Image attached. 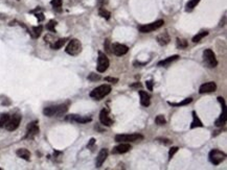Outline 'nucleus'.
<instances>
[{
    "mask_svg": "<svg viewBox=\"0 0 227 170\" xmlns=\"http://www.w3.org/2000/svg\"><path fill=\"white\" fill-rule=\"evenodd\" d=\"M100 121L103 125L105 126H111L113 124V120L109 117V114H108L107 110H101L100 113Z\"/></svg>",
    "mask_w": 227,
    "mask_h": 170,
    "instance_id": "15",
    "label": "nucleus"
},
{
    "mask_svg": "<svg viewBox=\"0 0 227 170\" xmlns=\"http://www.w3.org/2000/svg\"><path fill=\"white\" fill-rule=\"evenodd\" d=\"M98 14H100V16H101V18L106 19V20H109V19H110L111 14H110V12H108L106 8H100V11H98Z\"/></svg>",
    "mask_w": 227,
    "mask_h": 170,
    "instance_id": "26",
    "label": "nucleus"
},
{
    "mask_svg": "<svg viewBox=\"0 0 227 170\" xmlns=\"http://www.w3.org/2000/svg\"><path fill=\"white\" fill-rule=\"evenodd\" d=\"M66 53H68L69 55H77L82 52V44L81 42L77 39H72L69 41V43L66 46Z\"/></svg>",
    "mask_w": 227,
    "mask_h": 170,
    "instance_id": "3",
    "label": "nucleus"
},
{
    "mask_svg": "<svg viewBox=\"0 0 227 170\" xmlns=\"http://www.w3.org/2000/svg\"><path fill=\"white\" fill-rule=\"evenodd\" d=\"M66 119L77 122V123H88V122H90L92 120L90 117L80 116V115H69V116L66 117Z\"/></svg>",
    "mask_w": 227,
    "mask_h": 170,
    "instance_id": "17",
    "label": "nucleus"
},
{
    "mask_svg": "<svg viewBox=\"0 0 227 170\" xmlns=\"http://www.w3.org/2000/svg\"><path fill=\"white\" fill-rule=\"evenodd\" d=\"M217 90V85L214 82H208L205 84L201 85L199 88V93L200 94H205V93H212Z\"/></svg>",
    "mask_w": 227,
    "mask_h": 170,
    "instance_id": "13",
    "label": "nucleus"
},
{
    "mask_svg": "<svg viewBox=\"0 0 227 170\" xmlns=\"http://www.w3.org/2000/svg\"><path fill=\"white\" fill-rule=\"evenodd\" d=\"M199 2H200V0H191V1H188L187 3H186V11L196 8V5H197Z\"/></svg>",
    "mask_w": 227,
    "mask_h": 170,
    "instance_id": "32",
    "label": "nucleus"
},
{
    "mask_svg": "<svg viewBox=\"0 0 227 170\" xmlns=\"http://www.w3.org/2000/svg\"><path fill=\"white\" fill-rule=\"evenodd\" d=\"M104 47H105V49H106V51H107V52L111 53V45H110L109 39H107L105 41V43H104Z\"/></svg>",
    "mask_w": 227,
    "mask_h": 170,
    "instance_id": "36",
    "label": "nucleus"
},
{
    "mask_svg": "<svg viewBox=\"0 0 227 170\" xmlns=\"http://www.w3.org/2000/svg\"><path fill=\"white\" fill-rule=\"evenodd\" d=\"M88 79L91 82H96V81H98V79H101V76L98 74H95V73H91V74H89Z\"/></svg>",
    "mask_w": 227,
    "mask_h": 170,
    "instance_id": "34",
    "label": "nucleus"
},
{
    "mask_svg": "<svg viewBox=\"0 0 227 170\" xmlns=\"http://www.w3.org/2000/svg\"><path fill=\"white\" fill-rule=\"evenodd\" d=\"M153 82L152 81H146V88L149 89V91H153Z\"/></svg>",
    "mask_w": 227,
    "mask_h": 170,
    "instance_id": "39",
    "label": "nucleus"
},
{
    "mask_svg": "<svg viewBox=\"0 0 227 170\" xmlns=\"http://www.w3.org/2000/svg\"><path fill=\"white\" fill-rule=\"evenodd\" d=\"M170 41H171V38H170L167 32H162V34H160L159 36L157 37L158 44L161 45V46H165V45H167L170 43Z\"/></svg>",
    "mask_w": 227,
    "mask_h": 170,
    "instance_id": "18",
    "label": "nucleus"
},
{
    "mask_svg": "<svg viewBox=\"0 0 227 170\" xmlns=\"http://www.w3.org/2000/svg\"><path fill=\"white\" fill-rule=\"evenodd\" d=\"M132 88H141V84H139V82H135V84L131 85Z\"/></svg>",
    "mask_w": 227,
    "mask_h": 170,
    "instance_id": "42",
    "label": "nucleus"
},
{
    "mask_svg": "<svg viewBox=\"0 0 227 170\" xmlns=\"http://www.w3.org/2000/svg\"><path fill=\"white\" fill-rule=\"evenodd\" d=\"M94 143H95V139H94V138H92L91 140H90V142L88 143V145H87V147H91V146L93 145Z\"/></svg>",
    "mask_w": 227,
    "mask_h": 170,
    "instance_id": "43",
    "label": "nucleus"
},
{
    "mask_svg": "<svg viewBox=\"0 0 227 170\" xmlns=\"http://www.w3.org/2000/svg\"><path fill=\"white\" fill-rule=\"evenodd\" d=\"M143 139V135L139 134H131V135H116L115 136V141L116 142H136V141H140Z\"/></svg>",
    "mask_w": 227,
    "mask_h": 170,
    "instance_id": "4",
    "label": "nucleus"
},
{
    "mask_svg": "<svg viewBox=\"0 0 227 170\" xmlns=\"http://www.w3.org/2000/svg\"><path fill=\"white\" fill-rule=\"evenodd\" d=\"M191 115H193V121H191V128H195V127H202L203 126L202 122H201V120L199 119V117L197 116V114H196L195 111H193Z\"/></svg>",
    "mask_w": 227,
    "mask_h": 170,
    "instance_id": "21",
    "label": "nucleus"
},
{
    "mask_svg": "<svg viewBox=\"0 0 227 170\" xmlns=\"http://www.w3.org/2000/svg\"><path fill=\"white\" fill-rule=\"evenodd\" d=\"M20 122H21V115L20 114H14V115H12V116H9V121L6 122V124L4 127H5L9 132H14L19 127Z\"/></svg>",
    "mask_w": 227,
    "mask_h": 170,
    "instance_id": "7",
    "label": "nucleus"
},
{
    "mask_svg": "<svg viewBox=\"0 0 227 170\" xmlns=\"http://www.w3.org/2000/svg\"><path fill=\"white\" fill-rule=\"evenodd\" d=\"M208 158L212 164L219 165L226 159V155H225V152H221V150H219V149H212V152H209Z\"/></svg>",
    "mask_w": 227,
    "mask_h": 170,
    "instance_id": "5",
    "label": "nucleus"
},
{
    "mask_svg": "<svg viewBox=\"0 0 227 170\" xmlns=\"http://www.w3.org/2000/svg\"><path fill=\"white\" fill-rule=\"evenodd\" d=\"M68 111V105L64 103L60 105H51L47 107L43 110V114L47 117H59L62 116Z\"/></svg>",
    "mask_w": 227,
    "mask_h": 170,
    "instance_id": "1",
    "label": "nucleus"
},
{
    "mask_svg": "<svg viewBox=\"0 0 227 170\" xmlns=\"http://www.w3.org/2000/svg\"><path fill=\"white\" fill-rule=\"evenodd\" d=\"M50 4L53 6V8L60 9V8L62 6V0H53V1L50 2Z\"/></svg>",
    "mask_w": 227,
    "mask_h": 170,
    "instance_id": "33",
    "label": "nucleus"
},
{
    "mask_svg": "<svg viewBox=\"0 0 227 170\" xmlns=\"http://www.w3.org/2000/svg\"><path fill=\"white\" fill-rule=\"evenodd\" d=\"M109 65H110L109 58H107V55H106L105 53L100 51V52H98V67H96L98 71L100 73L105 72L106 70L109 68Z\"/></svg>",
    "mask_w": 227,
    "mask_h": 170,
    "instance_id": "8",
    "label": "nucleus"
},
{
    "mask_svg": "<svg viewBox=\"0 0 227 170\" xmlns=\"http://www.w3.org/2000/svg\"><path fill=\"white\" fill-rule=\"evenodd\" d=\"M139 95H140V103L143 107H149L151 103L150 95L145 91H139Z\"/></svg>",
    "mask_w": 227,
    "mask_h": 170,
    "instance_id": "19",
    "label": "nucleus"
},
{
    "mask_svg": "<svg viewBox=\"0 0 227 170\" xmlns=\"http://www.w3.org/2000/svg\"><path fill=\"white\" fill-rule=\"evenodd\" d=\"M98 4H100L101 6H103V5H105V4L107 3L108 0H98Z\"/></svg>",
    "mask_w": 227,
    "mask_h": 170,
    "instance_id": "41",
    "label": "nucleus"
},
{
    "mask_svg": "<svg viewBox=\"0 0 227 170\" xmlns=\"http://www.w3.org/2000/svg\"><path fill=\"white\" fill-rule=\"evenodd\" d=\"M111 92V86L109 85H101L98 88L93 89L90 93V97L96 99V100H101L105 96H107Z\"/></svg>",
    "mask_w": 227,
    "mask_h": 170,
    "instance_id": "2",
    "label": "nucleus"
},
{
    "mask_svg": "<svg viewBox=\"0 0 227 170\" xmlns=\"http://www.w3.org/2000/svg\"><path fill=\"white\" fill-rule=\"evenodd\" d=\"M42 30H43V27L41 26V25H39V26L37 27H34L33 28V37L34 38H39L40 35H41Z\"/></svg>",
    "mask_w": 227,
    "mask_h": 170,
    "instance_id": "30",
    "label": "nucleus"
},
{
    "mask_svg": "<svg viewBox=\"0 0 227 170\" xmlns=\"http://www.w3.org/2000/svg\"><path fill=\"white\" fill-rule=\"evenodd\" d=\"M179 58V55H172V56H170V58H165V60H163V61H160V62H158V66H160V67H167V65H170L171 63H173L174 61H176V60H178Z\"/></svg>",
    "mask_w": 227,
    "mask_h": 170,
    "instance_id": "22",
    "label": "nucleus"
},
{
    "mask_svg": "<svg viewBox=\"0 0 227 170\" xmlns=\"http://www.w3.org/2000/svg\"><path fill=\"white\" fill-rule=\"evenodd\" d=\"M207 35H208V32H201L197 34L195 37L193 38V42H194V43H198V42H200L203 38L206 37Z\"/></svg>",
    "mask_w": 227,
    "mask_h": 170,
    "instance_id": "25",
    "label": "nucleus"
},
{
    "mask_svg": "<svg viewBox=\"0 0 227 170\" xmlns=\"http://www.w3.org/2000/svg\"><path fill=\"white\" fill-rule=\"evenodd\" d=\"M157 141H159L160 143H163L165 145H170V144L172 143L171 140H169V139H162V138H158Z\"/></svg>",
    "mask_w": 227,
    "mask_h": 170,
    "instance_id": "38",
    "label": "nucleus"
},
{
    "mask_svg": "<svg viewBox=\"0 0 227 170\" xmlns=\"http://www.w3.org/2000/svg\"><path fill=\"white\" fill-rule=\"evenodd\" d=\"M66 41H67V39H65V38H63V39H59V40H57V41L53 42V44H50V47L53 49H55V50H58V49H60L61 47L66 43Z\"/></svg>",
    "mask_w": 227,
    "mask_h": 170,
    "instance_id": "23",
    "label": "nucleus"
},
{
    "mask_svg": "<svg viewBox=\"0 0 227 170\" xmlns=\"http://www.w3.org/2000/svg\"><path fill=\"white\" fill-rule=\"evenodd\" d=\"M108 153H109V152H108L107 148H103V149H101V152H98V158H96V161H95V166L98 167H101V165L104 164V162L106 161V159L108 158Z\"/></svg>",
    "mask_w": 227,
    "mask_h": 170,
    "instance_id": "16",
    "label": "nucleus"
},
{
    "mask_svg": "<svg viewBox=\"0 0 227 170\" xmlns=\"http://www.w3.org/2000/svg\"><path fill=\"white\" fill-rule=\"evenodd\" d=\"M178 149H179V147H177V146H174V147H172L171 149H170V152H169V159L170 160H172V158L174 157L175 153L178 152Z\"/></svg>",
    "mask_w": 227,
    "mask_h": 170,
    "instance_id": "35",
    "label": "nucleus"
},
{
    "mask_svg": "<svg viewBox=\"0 0 227 170\" xmlns=\"http://www.w3.org/2000/svg\"><path fill=\"white\" fill-rule=\"evenodd\" d=\"M176 46L178 47V48H180V49H184V48H186L187 47V42H186V40H184V39H177L176 40Z\"/></svg>",
    "mask_w": 227,
    "mask_h": 170,
    "instance_id": "27",
    "label": "nucleus"
},
{
    "mask_svg": "<svg viewBox=\"0 0 227 170\" xmlns=\"http://www.w3.org/2000/svg\"><path fill=\"white\" fill-rule=\"evenodd\" d=\"M35 16H36V18L38 19V21H43L44 20V15L42 13L35 14Z\"/></svg>",
    "mask_w": 227,
    "mask_h": 170,
    "instance_id": "40",
    "label": "nucleus"
},
{
    "mask_svg": "<svg viewBox=\"0 0 227 170\" xmlns=\"http://www.w3.org/2000/svg\"><path fill=\"white\" fill-rule=\"evenodd\" d=\"M218 100L222 105V110L223 111H222V114H221V116H220V118L216 121V125L222 126V125H224L226 122V103H225L224 98H222V97H218Z\"/></svg>",
    "mask_w": 227,
    "mask_h": 170,
    "instance_id": "12",
    "label": "nucleus"
},
{
    "mask_svg": "<svg viewBox=\"0 0 227 170\" xmlns=\"http://www.w3.org/2000/svg\"><path fill=\"white\" fill-rule=\"evenodd\" d=\"M9 114L0 115V128L5 126V124H6V122L9 121Z\"/></svg>",
    "mask_w": 227,
    "mask_h": 170,
    "instance_id": "28",
    "label": "nucleus"
},
{
    "mask_svg": "<svg viewBox=\"0 0 227 170\" xmlns=\"http://www.w3.org/2000/svg\"><path fill=\"white\" fill-rule=\"evenodd\" d=\"M191 101H193V98L188 97V98H185L183 101H181V102H171V101H169V105H172V107H181V105H188V103H191Z\"/></svg>",
    "mask_w": 227,
    "mask_h": 170,
    "instance_id": "24",
    "label": "nucleus"
},
{
    "mask_svg": "<svg viewBox=\"0 0 227 170\" xmlns=\"http://www.w3.org/2000/svg\"><path fill=\"white\" fill-rule=\"evenodd\" d=\"M128 51H129V48H128V46H126V45H124V44L114 43L111 45V52L114 53L115 55H117V56L125 55L126 53H128Z\"/></svg>",
    "mask_w": 227,
    "mask_h": 170,
    "instance_id": "10",
    "label": "nucleus"
},
{
    "mask_svg": "<svg viewBox=\"0 0 227 170\" xmlns=\"http://www.w3.org/2000/svg\"><path fill=\"white\" fill-rule=\"evenodd\" d=\"M203 58H204V62L206 63V65L208 66L209 68H215L218 65L217 58L212 49H205V50L203 51Z\"/></svg>",
    "mask_w": 227,
    "mask_h": 170,
    "instance_id": "6",
    "label": "nucleus"
},
{
    "mask_svg": "<svg viewBox=\"0 0 227 170\" xmlns=\"http://www.w3.org/2000/svg\"><path fill=\"white\" fill-rule=\"evenodd\" d=\"M56 25H57V21L55 20H50L48 22V24L46 25V28L51 32H56Z\"/></svg>",
    "mask_w": 227,
    "mask_h": 170,
    "instance_id": "31",
    "label": "nucleus"
},
{
    "mask_svg": "<svg viewBox=\"0 0 227 170\" xmlns=\"http://www.w3.org/2000/svg\"><path fill=\"white\" fill-rule=\"evenodd\" d=\"M163 24H164L163 20H158L153 23H150V24L141 25V26L138 27V29H139V32H143V34H148V32H153V30L158 29V28L161 27Z\"/></svg>",
    "mask_w": 227,
    "mask_h": 170,
    "instance_id": "9",
    "label": "nucleus"
},
{
    "mask_svg": "<svg viewBox=\"0 0 227 170\" xmlns=\"http://www.w3.org/2000/svg\"><path fill=\"white\" fill-rule=\"evenodd\" d=\"M17 1H19V0H17Z\"/></svg>",
    "mask_w": 227,
    "mask_h": 170,
    "instance_id": "44",
    "label": "nucleus"
},
{
    "mask_svg": "<svg viewBox=\"0 0 227 170\" xmlns=\"http://www.w3.org/2000/svg\"><path fill=\"white\" fill-rule=\"evenodd\" d=\"M131 148L132 147L129 143L122 142V144H119V145L115 146V147L113 148L112 153H114V155H122V153H126L129 152V150H131Z\"/></svg>",
    "mask_w": 227,
    "mask_h": 170,
    "instance_id": "14",
    "label": "nucleus"
},
{
    "mask_svg": "<svg viewBox=\"0 0 227 170\" xmlns=\"http://www.w3.org/2000/svg\"><path fill=\"white\" fill-rule=\"evenodd\" d=\"M105 81L106 82H112V84H116V82H118V78H116V77L107 76V77H105Z\"/></svg>",
    "mask_w": 227,
    "mask_h": 170,
    "instance_id": "37",
    "label": "nucleus"
},
{
    "mask_svg": "<svg viewBox=\"0 0 227 170\" xmlns=\"http://www.w3.org/2000/svg\"><path fill=\"white\" fill-rule=\"evenodd\" d=\"M38 134H39V126H38V122L37 121L30 122V123L27 125L25 138H26V139H34Z\"/></svg>",
    "mask_w": 227,
    "mask_h": 170,
    "instance_id": "11",
    "label": "nucleus"
},
{
    "mask_svg": "<svg viewBox=\"0 0 227 170\" xmlns=\"http://www.w3.org/2000/svg\"><path fill=\"white\" fill-rule=\"evenodd\" d=\"M17 155L19 158H21V159L23 160H26V161H29L30 159V152H28L27 149H25V148H20V149H18L17 152Z\"/></svg>",
    "mask_w": 227,
    "mask_h": 170,
    "instance_id": "20",
    "label": "nucleus"
},
{
    "mask_svg": "<svg viewBox=\"0 0 227 170\" xmlns=\"http://www.w3.org/2000/svg\"><path fill=\"white\" fill-rule=\"evenodd\" d=\"M155 122L158 125H164V124L167 123V120H165L163 115H158V116L155 118Z\"/></svg>",
    "mask_w": 227,
    "mask_h": 170,
    "instance_id": "29",
    "label": "nucleus"
}]
</instances>
